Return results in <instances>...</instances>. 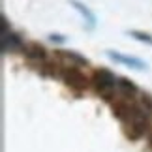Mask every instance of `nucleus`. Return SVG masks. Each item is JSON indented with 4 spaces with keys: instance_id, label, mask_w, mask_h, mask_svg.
I'll return each instance as SVG.
<instances>
[{
    "instance_id": "obj_5",
    "label": "nucleus",
    "mask_w": 152,
    "mask_h": 152,
    "mask_svg": "<svg viewBox=\"0 0 152 152\" xmlns=\"http://www.w3.org/2000/svg\"><path fill=\"white\" fill-rule=\"evenodd\" d=\"M111 60H115V62H118L122 64V66H128V68H132V69H147V62L141 60V58H137V56H128V55H122V53L118 51H107L105 53Z\"/></svg>"
},
{
    "instance_id": "obj_3",
    "label": "nucleus",
    "mask_w": 152,
    "mask_h": 152,
    "mask_svg": "<svg viewBox=\"0 0 152 152\" xmlns=\"http://www.w3.org/2000/svg\"><path fill=\"white\" fill-rule=\"evenodd\" d=\"M21 51H23V55H25V58L30 60V62H36V64L47 62V49L38 42H26Z\"/></svg>"
},
{
    "instance_id": "obj_6",
    "label": "nucleus",
    "mask_w": 152,
    "mask_h": 152,
    "mask_svg": "<svg viewBox=\"0 0 152 152\" xmlns=\"http://www.w3.org/2000/svg\"><path fill=\"white\" fill-rule=\"evenodd\" d=\"M0 42H2V53L6 55V53H13L17 49H23V45H25V42H23V38L19 36V34L15 32H2V38H0Z\"/></svg>"
},
{
    "instance_id": "obj_1",
    "label": "nucleus",
    "mask_w": 152,
    "mask_h": 152,
    "mask_svg": "<svg viewBox=\"0 0 152 152\" xmlns=\"http://www.w3.org/2000/svg\"><path fill=\"white\" fill-rule=\"evenodd\" d=\"M90 81H92L94 90L102 98H105V100H109L111 96H116V81H118V75H115L111 69H107V68L94 69L90 75Z\"/></svg>"
},
{
    "instance_id": "obj_8",
    "label": "nucleus",
    "mask_w": 152,
    "mask_h": 152,
    "mask_svg": "<svg viewBox=\"0 0 152 152\" xmlns=\"http://www.w3.org/2000/svg\"><path fill=\"white\" fill-rule=\"evenodd\" d=\"M128 36H132L133 39H137V42H143V43L152 45V34H148V32H141V30H128Z\"/></svg>"
},
{
    "instance_id": "obj_4",
    "label": "nucleus",
    "mask_w": 152,
    "mask_h": 152,
    "mask_svg": "<svg viewBox=\"0 0 152 152\" xmlns=\"http://www.w3.org/2000/svg\"><path fill=\"white\" fill-rule=\"evenodd\" d=\"M58 62H62L64 68H81V66H88V58L83 56L77 51H58L56 53Z\"/></svg>"
},
{
    "instance_id": "obj_2",
    "label": "nucleus",
    "mask_w": 152,
    "mask_h": 152,
    "mask_svg": "<svg viewBox=\"0 0 152 152\" xmlns=\"http://www.w3.org/2000/svg\"><path fill=\"white\" fill-rule=\"evenodd\" d=\"M60 79H62L64 85L69 86V88L75 90V92H83V90H86V86H88V81H90L79 68H64L62 73H60Z\"/></svg>"
},
{
    "instance_id": "obj_9",
    "label": "nucleus",
    "mask_w": 152,
    "mask_h": 152,
    "mask_svg": "<svg viewBox=\"0 0 152 152\" xmlns=\"http://www.w3.org/2000/svg\"><path fill=\"white\" fill-rule=\"evenodd\" d=\"M49 39H51V42H58V43L66 42V38H64L62 34H51V36H49Z\"/></svg>"
},
{
    "instance_id": "obj_7",
    "label": "nucleus",
    "mask_w": 152,
    "mask_h": 152,
    "mask_svg": "<svg viewBox=\"0 0 152 152\" xmlns=\"http://www.w3.org/2000/svg\"><path fill=\"white\" fill-rule=\"evenodd\" d=\"M69 6H73V8L79 11L81 17H83L86 23H88V26H90V28H94V26H96V15L90 11L88 6H85L83 2H81V0H69Z\"/></svg>"
}]
</instances>
